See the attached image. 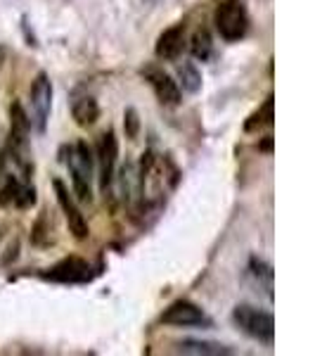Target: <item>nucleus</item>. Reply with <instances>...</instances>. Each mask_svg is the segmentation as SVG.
I'll return each mask as SVG.
<instances>
[{"mask_svg": "<svg viewBox=\"0 0 315 356\" xmlns=\"http://www.w3.org/2000/svg\"><path fill=\"white\" fill-rule=\"evenodd\" d=\"M69 171H71L74 193L81 202L93 200V150L85 140H78L74 147H69Z\"/></svg>", "mask_w": 315, "mask_h": 356, "instance_id": "nucleus-1", "label": "nucleus"}, {"mask_svg": "<svg viewBox=\"0 0 315 356\" xmlns=\"http://www.w3.org/2000/svg\"><path fill=\"white\" fill-rule=\"evenodd\" d=\"M232 321L244 335H249L251 340H259L263 344H273L275 340V318L273 314L261 312L249 304H239L232 312Z\"/></svg>", "mask_w": 315, "mask_h": 356, "instance_id": "nucleus-2", "label": "nucleus"}, {"mask_svg": "<svg viewBox=\"0 0 315 356\" xmlns=\"http://www.w3.org/2000/svg\"><path fill=\"white\" fill-rule=\"evenodd\" d=\"M214 22H216V31L228 43L244 38V33L249 29V15L239 0H223L219 8H216Z\"/></svg>", "mask_w": 315, "mask_h": 356, "instance_id": "nucleus-3", "label": "nucleus"}, {"mask_svg": "<svg viewBox=\"0 0 315 356\" xmlns=\"http://www.w3.org/2000/svg\"><path fill=\"white\" fill-rule=\"evenodd\" d=\"M117 159H119V140L114 136V131L100 136L97 140V164H100V188L110 191L114 174H117Z\"/></svg>", "mask_w": 315, "mask_h": 356, "instance_id": "nucleus-4", "label": "nucleus"}, {"mask_svg": "<svg viewBox=\"0 0 315 356\" xmlns=\"http://www.w3.org/2000/svg\"><path fill=\"white\" fill-rule=\"evenodd\" d=\"M31 110H33V124L36 131H45V122L50 117V107H53V83H50L48 74H38L36 81L31 83Z\"/></svg>", "mask_w": 315, "mask_h": 356, "instance_id": "nucleus-5", "label": "nucleus"}, {"mask_svg": "<svg viewBox=\"0 0 315 356\" xmlns=\"http://www.w3.org/2000/svg\"><path fill=\"white\" fill-rule=\"evenodd\" d=\"M142 76L150 81L154 95H157V100L162 102L166 107H176L180 102V88L178 83L173 81V76L171 74H166L162 67L157 65H147L142 69Z\"/></svg>", "mask_w": 315, "mask_h": 356, "instance_id": "nucleus-6", "label": "nucleus"}, {"mask_svg": "<svg viewBox=\"0 0 315 356\" xmlns=\"http://www.w3.org/2000/svg\"><path fill=\"white\" fill-rule=\"evenodd\" d=\"M53 186H55V193H57V202H60L62 211H65L69 233H71L76 240H85V238H88V221H85V216L81 214V209H78L76 202L71 200V195H69V188L60 181V178H55Z\"/></svg>", "mask_w": 315, "mask_h": 356, "instance_id": "nucleus-7", "label": "nucleus"}, {"mask_svg": "<svg viewBox=\"0 0 315 356\" xmlns=\"http://www.w3.org/2000/svg\"><path fill=\"white\" fill-rule=\"evenodd\" d=\"M162 323L176 325V328H187V325H211V321L206 318V314L197 304H192L187 300H178L162 314Z\"/></svg>", "mask_w": 315, "mask_h": 356, "instance_id": "nucleus-8", "label": "nucleus"}, {"mask_svg": "<svg viewBox=\"0 0 315 356\" xmlns=\"http://www.w3.org/2000/svg\"><path fill=\"white\" fill-rule=\"evenodd\" d=\"M154 50H157V57H162V60H176V57H180V53L185 50V26L176 24L166 29L162 36L157 38Z\"/></svg>", "mask_w": 315, "mask_h": 356, "instance_id": "nucleus-9", "label": "nucleus"}, {"mask_svg": "<svg viewBox=\"0 0 315 356\" xmlns=\"http://www.w3.org/2000/svg\"><path fill=\"white\" fill-rule=\"evenodd\" d=\"M45 278L57 280V283H81L88 278V264L78 257H69V259L60 261Z\"/></svg>", "mask_w": 315, "mask_h": 356, "instance_id": "nucleus-10", "label": "nucleus"}, {"mask_svg": "<svg viewBox=\"0 0 315 356\" xmlns=\"http://www.w3.org/2000/svg\"><path fill=\"white\" fill-rule=\"evenodd\" d=\"M71 114H74V122H76L81 129H88L93 126L97 119H100V105H97L95 97H78L71 107Z\"/></svg>", "mask_w": 315, "mask_h": 356, "instance_id": "nucleus-11", "label": "nucleus"}, {"mask_svg": "<svg viewBox=\"0 0 315 356\" xmlns=\"http://www.w3.org/2000/svg\"><path fill=\"white\" fill-rule=\"evenodd\" d=\"M178 352L180 354H197V356H223V354H232L230 347L219 342H202V340H182L178 342Z\"/></svg>", "mask_w": 315, "mask_h": 356, "instance_id": "nucleus-12", "label": "nucleus"}, {"mask_svg": "<svg viewBox=\"0 0 315 356\" xmlns=\"http://www.w3.org/2000/svg\"><path fill=\"white\" fill-rule=\"evenodd\" d=\"M273 119H275V112H273V97H268V100L263 102L261 110H256V112L247 119V122H244V131H247V134H254V131L263 129V126H271V124H273Z\"/></svg>", "mask_w": 315, "mask_h": 356, "instance_id": "nucleus-13", "label": "nucleus"}, {"mask_svg": "<svg viewBox=\"0 0 315 356\" xmlns=\"http://www.w3.org/2000/svg\"><path fill=\"white\" fill-rule=\"evenodd\" d=\"M178 79H180L182 90H187V93H197V90L202 88V74L194 67V62H182L178 67Z\"/></svg>", "mask_w": 315, "mask_h": 356, "instance_id": "nucleus-14", "label": "nucleus"}, {"mask_svg": "<svg viewBox=\"0 0 315 356\" xmlns=\"http://www.w3.org/2000/svg\"><path fill=\"white\" fill-rule=\"evenodd\" d=\"M192 55L197 57V60H209L211 57V50H214V43H211V36L209 31H204V29H199L197 33L192 36Z\"/></svg>", "mask_w": 315, "mask_h": 356, "instance_id": "nucleus-15", "label": "nucleus"}, {"mask_svg": "<svg viewBox=\"0 0 315 356\" xmlns=\"http://www.w3.org/2000/svg\"><path fill=\"white\" fill-rule=\"evenodd\" d=\"M124 126H126V136L133 140V138L137 136V129H140V122H137V112L135 110H126V122H124Z\"/></svg>", "mask_w": 315, "mask_h": 356, "instance_id": "nucleus-16", "label": "nucleus"}, {"mask_svg": "<svg viewBox=\"0 0 315 356\" xmlns=\"http://www.w3.org/2000/svg\"><path fill=\"white\" fill-rule=\"evenodd\" d=\"M271 147H273V138H271V136H268V138H266V143H263V145H261V150L271 152Z\"/></svg>", "mask_w": 315, "mask_h": 356, "instance_id": "nucleus-17", "label": "nucleus"}]
</instances>
